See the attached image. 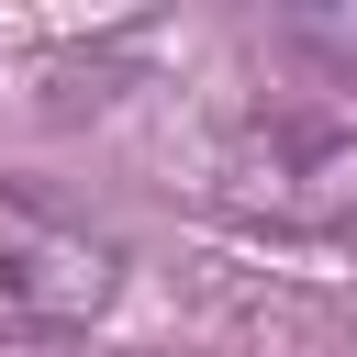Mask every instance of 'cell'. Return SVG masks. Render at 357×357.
<instances>
[{
	"label": "cell",
	"mask_w": 357,
	"mask_h": 357,
	"mask_svg": "<svg viewBox=\"0 0 357 357\" xmlns=\"http://www.w3.org/2000/svg\"><path fill=\"white\" fill-rule=\"evenodd\" d=\"M123 290H134V245L0 167V346H78L123 312Z\"/></svg>",
	"instance_id": "obj_1"
},
{
	"label": "cell",
	"mask_w": 357,
	"mask_h": 357,
	"mask_svg": "<svg viewBox=\"0 0 357 357\" xmlns=\"http://www.w3.org/2000/svg\"><path fill=\"white\" fill-rule=\"evenodd\" d=\"M201 201L257 223V234H357V123H335V112H245L212 145Z\"/></svg>",
	"instance_id": "obj_2"
},
{
	"label": "cell",
	"mask_w": 357,
	"mask_h": 357,
	"mask_svg": "<svg viewBox=\"0 0 357 357\" xmlns=\"http://www.w3.org/2000/svg\"><path fill=\"white\" fill-rule=\"evenodd\" d=\"M279 45L312 56V89H357V11H290Z\"/></svg>",
	"instance_id": "obj_3"
}]
</instances>
